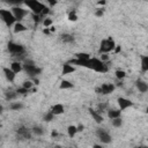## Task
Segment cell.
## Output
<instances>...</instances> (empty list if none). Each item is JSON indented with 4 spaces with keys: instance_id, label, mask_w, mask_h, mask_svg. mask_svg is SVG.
<instances>
[{
    "instance_id": "9",
    "label": "cell",
    "mask_w": 148,
    "mask_h": 148,
    "mask_svg": "<svg viewBox=\"0 0 148 148\" xmlns=\"http://www.w3.org/2000/svg\"><path fill=\"white\" fill-rule=\"evenodd\" d=\"M12 12H13V14H14L16 21H18V22H20L25 15H28V10H25V9L18 7V6H14V7L12 8Z\"/></svg>"
},
{
    "instance_id": "2",
    "label": "cell",
    "mask_w": 148,
    "mask_h": 148,
    "mask_svg": "<svg viewBox=\"0 0 148 148\" xmlns=\"http://www.w3.org/2000/svg\"><path fill=\"white\" fill-rule=\"evenodd\" d=\"M0 16H1V20L3 21V23L7 25V27H12L16 23V18L13 14L12 10H8V9H1L0 10Z\"/></svg>"
},
{
    "instance_id": "13",
    "label": "cell",
    "mask_w": 148,
    "mask_h": 148,
    "mask_svg": "<svg viewBox=\"0 0 148 148\" xmlns=\"http://www.w3.org/2000/svg\"><path fill=\"white\" fill-rule=\"evenodd\" d=\"M74 71H75V67H74V66H72V64H71V62H66V64H64V65H62L61 74H62V75H67V74L73 73Z\"/></svg>"
},
{
    "instance_id": "16",
    "label": "cell",
    "mask_w": 148,
    "mask_h": 148,
    "mask_svg": "<svg viewBox=\"0 0 148 148\" xmlns=\"http://www.w3.org/2000/svg\"><path fill=\"white\" fill-rule=\"evenodd\" d=\"M135 86H136V88H138V90H139L140 92H146V91H148V84H147L145 81H142V80H138L136 83H135Z\"/></svg>"
},
{
    "instance_id": "26",
    "label": "cell",
    "mask_w": 148,
    "mask_h": 148,
    "mask_svg": "<svg viewBox=\"0 0 148 148\" xmlns=\"http://www.w3.org/2000/svg\"><path fill=\"white\" fill-rule=\"evenodd\" d=\"M111 120H112V125H113L114 127H120V126L123 125V120H121L120 117H117V118L111 119Z\"/></svg>"
},
{
    "instance_id": "24",
    "label": "cell",
    "mask_w": 148,
    "mask_h": 148,
    "mask_svg": "<svg viewBox=\"0 0 148 148\" xmlns=\"http://www.w3.org/2000/svg\"><path fill=\"white\" fill-rule=\"evenodd\" d=\"M3 2L6 3H9L12 6H17V5H21V3H24L25 0H2Z\"/></svg>"
},
{
    "instance_id": "44",
    "label": "cell",
    "mask_w": 148,
    "mask_h": 148,
    "mask_svg": "<svg viewBox=\"0 0 148 148\" xmlns=\"http://www.w3.org/2000/svg\"><path fill=\"white\" fill-rule=\"evenodd\" d=\"M44 34H49V29H44Z\"/></svg>"
},
{
    "instance_id": "14",
    "label": "cell",
    "mask_w": 148,
    "mask_h": 148,
    "mask_svg": "<svg viewBox=\"0 0 148 148\" xmlns=\"http://www.w3.org/2000/svg\"><path fill=\"white\" fill-rule=\"evenodd\" d=\"M89 113H90L91 118H92L97 124H101V123L103 121V116H102L101 113H98L97 111H95V110H92V109H89Z\"/></svg>"
},
{
    "instance_id": "34",
    "label": "cell",
    "mask_w": 148,
    "mask_h": 148,
    "mask_svg": "<svg viewBox=\"0 0 148 148\" xmlns=\"http://www.w3.org/2000/svg\"><path fill=\"white\" fill-rule=\"evenodd\" d=\"M32 82L30 81V80H27V81H24L23 82V84H22V87H24V88H27V89H30L31 87H32Z\"/></svg>"
},
{
    "instance_id": "20",
    "label": "cell",
    "mask_w": 148,
    "mask_h": 148,
    "mask_svg": "<svg viewBox=\"0 0 148 148\" xmlns=\"http://www.w3.org/2000/svg\"><path fill=\"white\" fill-rule=\"evenodd\" d=\"M120 113H121V110H120V109H119V110H116V109L109 110V111H108V117H109L110 119H114V118H117V117H120Z\"/></svg>"
},
{
    "instance_id": "4",
    "label": "cell",
    "mask_w": 148,
    "mask_h": 148,
    "mask_svg": "<svg viewBox=\"0 0 148 148\" xmlns=\"http://www.w3.org/2000/svg\"><path fill=\"white\" fill-rule=\"evenodd\" d=\"M114 47H116V43H114V40H113L111 37H109V38L103 39V40L101 42L98 52H99V53H109L110 51H113Z\"/></svg>"
},
{
    "instance_id": "45",
    "label": "cell",
    "mask_w": 148,
    "mask_h": 148,
    "mask_svg": "<svg viewBox=\"0 0 148 148\" xmlns=\"http://www.w3.org/2000/svg\"><path fill=\"white\" fill-rule=\"evenodd\" d=\"M146 112H147V113H148V106H147V109H146Z\"/></svg>"
},
{
    "instance_id": "27",
    "label": "cell",
    "mask_w": 148,
    "mask_h": 148,
    "mask_svg": "<svg viewBox=\"0 0 148 148\" xmlns=\"http://www.w3.org/2000/svg\"><path fill=\"white\" fill-rule=\"evenodd\" d=\"M31 132H32L34 134H36V135H42V134L44 133L43 128H42V127H39V126H35V127H32Z\"/></svg>"
},
{
    "instance_id": "43",
    "label": "cell",
    "mask_w": 148,
    "mask_h": 148,
    "mask_svg": "<svg viewBox=\"0 0 148 148\" xmlns=\"http://www.w3.org/2000/svg\"><path fill=\"white\" fill-rule=\"evenodd\" d=\"M52 136H57V132L53 131V132H52Z\"/></svg>"
},
{
    "instance_id": "25",
    "label": "cell",
    "mask_w": 148,
    "mask_h": 148,
    "mask_svg": "<svg viewBox=\"0 0 148 148\" xmlns=\"http://www.w3.org/2000/svg\"><path fill=\"white\" fill-rule=\"evenodd\" d=\"M22 108H23V105H22L21 103H18V102L12 103V104L9 105V109L13 110V111H17V110H20V109H22Z\"/></svg>"
},
{
    "instance_id": "15",
    "label": "cell",
    "mask_w": 148,
    "mask_h": 148,
    "mask_svg": "<svg viewBox=\"0 0 148 148\" xmlns=\"http://www.w3.org/2000/svg\"><path fill=\"white\" fill-rule=\"evenodd\" d=\"M51 111H52V112H53L56 116H59V114L64 113V111H65V108H64V105H62L61 103H57V104H54V105L52 106Z\"/></svg>"
},
{
    "instance_id": "17",
    "label": "cell",
    "mask_w": 148,
    "mask_h": 148,
    "mask_svg": "<svg viewBox=\"0 0 148 148\" xmlns=\"http://www.w3.org/2000/svg\"><path fill=\"white\" fill-rule=\"evenodd\" d=\"M10 68H12L15 73H20V72L23 69V65H22L20 61H13L12 65H10Z\"/></svg>"
},
{
    "instance_id": "19",
    "label": "cell",
    "mask_w": 148,
    "mask_h": 148,
    "mask_svg": "<svg viewBox=\"0 0 148 148\" xmlns=\"http://www.w3.org/2000/svg\"><path fill=\"white\" fill-rule=\"evenodd\" d=\"M27 30V27L24 25V24H22L21 22H16L15 24H14V32L15 34H17V32H22V31H25Z\"/></svg>"
},
{
    "instance_id": "29",
    "label": "cell",
    "mask_w": 148,
    "mask_h": 148,
    "mask_svg": "<svg viewBox=\"0 0 148 148\" xmlns=\"http://www.w3.org/2000/svg\"><path fill=\"white\" fill-rule=\"evenodd\" d=\"M68 20H69L71 22H75V21L77 20V15H76V13H75L74 10L69 12V14H68Z\"/></svg>"
},
{
    "instance_id": "42",
    "label": "cell",
    "mask_w": 148,
    "mask_h": 148,
    "mask_svg": "<svg viewBox=\"0 0 148 148\" xmlns=\"http://www.w3.org/2000/svg\"><path fill=\"white\" fill-rule=\"evenodd\" d=\"M83 128H84V126H83V125H79V126H77V131H79V132H81Z\"/></svg>"
},
{
    "instance_id": "7",
    "label": "cell",
    "mask_w": 148,
    "mask_h": 148,
    "mask_svg": "<svg viewBox=\"0 0 148 148\" xmlns=\"http://www.w3.org/2000/svg\"><path fill=\"white\" fill-rule=\"evenodd\" d=\"M114 84L112 83H104L102 84L99 88H96V92L97 94H102V95H109L111 92H113L114 90Z\"/></svg>"
},
{
    "instance_id": "37",
    "label": "cell",
    "mask_w": 148,
    "mask_h": 148,
    "mask_svg": "<svg viewBox=\"0 0 148 148\" xmlns=\"http://www.w3.org/2000/svg\"><path fill=\"white\" fill-rule=\"evenodd\" d=\"M39 17H40V15H38V14H34V21H35L36 23L39 22Z\"/></svg>"
},
{
    "instance_id": "23",
    "label": "cell",
    "mask_w": 148,
    "mask_h": 148,
    "mask_svg": "<svg viewBox=\"0 0 148 148\" xmlns=\"http://www.w3.org/2000/svg\"><path fill=\"white\" fill-rule=\"evenodd\" d=\"M61 40H62L64 43H72V42L74 40V37H73L72 35H69V34H64V35L61 36Z\"/></svg>"
},
{
    "instance_id": "1",
    "label": "cell",
    "mask_w": 148,
    "mask_h": 148,
    "mask_svg": "<svg viewBox=\"0 0 148 148\" xmlns=\"http://www.w3.org/2000/svg\"><path fill=\"white\" fill-rule=\"evenodd\" d=\"M87 68L92 69L98 73H106L108 72V66L104 64L103 60L97 59V58H89L87 61Z\"/></svg>"
},
{
    "instance_id": "40",
    "label": "cell",
    "mask_w": 148,
    "mask_h": 148,
    "mask_svg": "<svg viewBox=\"0 0 148 148\" xmlns=\"http://www.w3.org/2000/svg\"><path fill=\"white\" fill-rule=\"evenodd\" d=\"M114 53H118V52H120L121 51V47H120V45H116V47H114Z\"/></svg>"
},
{
    "instance_id": "35",
    "label": "cell",
    "mask_w": 148,
    "mask_h": 148,
    "mask_svg": "<svg viewBox=\"0 0 148 148\" xmlns=\"http://www.w3.org/2000/svg\"><path fill=\"white\" fill-rule=\"evenodd\" d=\"M28 90H29V89H27V88L22 87V88H18V89L16 90V92H17L18 95H24V94H27V92H28Z\"/></svg>"
},
{
    "instance_id": "33",
    "label": "cell",
    "mask_w": 148,
    "mask_h": 148,
    "mask_svg": "<svg viewBox=\"0 0 148 148\" xmlns=\"http://www.w3.org/2000/svg\"><path fill=\"white\" fill-rule=\"evenodd\" d=\"M43 24H44V27H45V28H49V27H51V25H52V20H51V18H44Z\"/></svg>"
},
{
    "instance_id": "39",
    "label": "cell",
    "mask_w": 148,
    "mask_h": 148,
    "mask_svg": "<svg viewBox=\"0 0 148 148\" xmlns=\"http://www.w3.org/2000/svg\"><path fill=\"white\" fill-rule=\"evenodd\" d=\"M109 59V57H108V53H102V57H101V60H108Z\"/></svg>"
},
{
    "instance_id": "41",
    "label": "cell",
    "mask_w": 148,
    "mask_h": 148,
    "mask_svg": "<svg viewBox=\"0 0 148 148\" xmlns=\"http://www.w3.org/2000/svg\"><path fill=\"white\" fill-rule=\"evenodd\" d=\"M47 13H49V8H46V7H45V8H44V10H43V13H42V15H45V14H47Z\"/></svg>"
},
{
    "instance_id": "5",
    "label": "cell",
    "mask_w": 148,
    "mask_h": 148,
    "mask_svg": "<svg viewBox=\"0 0 148 148\" xmlns=\"http://www.w3.org/2000/svg\"><path fill=\"white\" fill-rule=\"evenodd\" d=\"M23 69H24V71L27 72V74H28L29 76H31V77L38 75V74L42 72V69H40L39 67H37L31 60H27V61L24 62V65H23Z\"/></svg>"
},
{
    "instance_id": "8",
    "label": "cell",
    "mask_w": 148,
    "mask_h": 148,
    "mask_svg": "<svg viewBox=\"0 0 148 148\" xmlns=\"http://www.w3.org/2000/svg\"><path fill=\"white\" fill-rule=\"evenodd\" d=\"M96 135L98 136V139H99L103 143H110L111 140H112V138H111V135L109 134V132H106V131L103 130V128H97Z\"/></svg>"
},
{
    "instance_id": "18",
    "label": "cell",
    "mask_w": 148,
    "mask_h": 148,
    "mask_svg": "<svg viewBox=\"0 0 148 148\" xmlns=\"http://www.w3.org/2000/svg\"><path fill=\"white\" fill-rule=\"evenodd\" d=\"M141 71L148 72V56H141Z\"/></svg>"
},
{
    "instance_id": "10",
    "label": "cell",
    "mask_w": 148,
    "mask_h": 148,
    "mask_svg": "<svg viewBox=\"0 0 148 148\" xmlns=\"http://www.w3.org/2000/svg\"><path fill=\"white\" fill-rule=\"evenodd\" d=\"M117 102H118L119 109H120L121 111L126 110L127 108L133 106V102H132V101H130L128 98H125V97H118V98H117Z\"/></svg>"
},
{
    "instance_id": "11",
    "label": "cell",
    "mask_w": 148,
    "mask_h": 148,
    "mask_svg": "<svg viewBox=\"0 0 148 148\" xmlns=\"http://www.w3.org/2000/svg\"><path fill=\"white\" fill-rule=\"evenodd\" d=\"M2 71H3L5 77H6V79H7L9 82H14L16 73H15V72H14L12 68H8V67H3V68H2Z\"/></svg>"
},
{
    "instance_id": "6",
    "label": "cell",
    "mask_w": 148,
    "mask_h": 148,
    "mask_svg": "<svg viewBox=\"0 0 148 148\" xmlns=\"http://www.w3.org/2000/svg\"><path fill=\"white\" fill-rule=\"evenodd\" d=\"M7 49H8L9 53H12V54L15 56V57L22 56V54L24 53V47H23L21 44H17V43H14V42H8Z\"/></svg>"
},
{
    "instance_id": "12",
    "label": "cell",
    "mask_w": 148,
    "mask_h": 148,
    "mask_svg": "<svg viewBox=\"0 0 148 148\" xmlns=\"http://www.w3.org/2000/svg\"><path fill=\"white\" fill-rule=\"evenodd\" d=\"M17 135L21 139H30L31 138V132L28 128H25V127L22 126V127L17 128Z\"/></svg>"
},
{
    "instance_id": "22",
    "label": "cell",
    "mask_w": 148,
    "mask_h": 148,
    "mask_svg": "<svg viewBox=\"0 0 148 148\" xmlns=\"http://www.w3.org/2000/svg\"><path fill=\"white\" fill-rule=\"evenodd\" d=\"M73 87H74V84L68 80H62L60 82V89H71Z\"/></svg>"
},
{
    "instance_id": "38",
    "label": "cell",
    "mask_w": 148,
    "mask_h": 148,
    "mask_svg": "<svg viewBox=\"0 0 148 148\" xmlns=\"http://www.w3.org/2000/svg\"><path fill=\"white\" fill-rule=\"evenodd\" d=\"M47 2H49V5L51 6V7H53V6H56V3H57V0H46Z\"/></svg>"
},
{
    "instance_id": "28",
    "label": "cell",
    "mask_w": 148,
    "mask_h": 148,
    "mask_svg": "<svg viewBox=\"0 0 148 148\" xmlns=\"http://www.w3.org/2000/svg\"><path fill=\"white\" fill-rule=\"evenodd\" d=\"M114 74H116V77L119 79V80H123V79L126 76V73H125L124 71H121V69H117Z\"/></svg>"
},
{
    "instance_id": "30",
    "label": "cell",
    "mask_w": 148,
    "mask_h": 148,
    "mask_svg": "<svg viewBox=\"0 0 148 148\" xmlns=\"http://www.w3.org/2000/svg\"><path fill=\"white\" fill-rule=\"evenodd\" d=\"M75 57L77 59H89L90 58V56L88 53H84V52H79V53L75 54Z\"/></svg>"
},
{
    "instance_id": "31",
    "label": "cell",
    "mask_w": 148,
    "mask_h": 148,
    "mask_svg": "<svg viewBox=\"0 0 148 148\" xmlns=\"http://www.w3.org/2000/svg\"><path fill=\"white\" fill-rule=\"evenodd\" d=\"M54 116H56V114H54L52 111H49V112L44 116V120H45V121H51V120L54 118Z\"/></svg>"
},
{
    "instance_id": "36",
    "label": "cell",
    "mask_w": 148,
    "mask_h": 148,
    "mask_svg": "<svg viewBox=\"0 0 148 148\" xmlns=\"http://www.w3.org/2000/svg\"><path fill=\"white\" fill-rule=\"evenodd\" d=\"M95 15H96L97 17H102V16L104 15V12H103V9H102V8L97 9V10H96V13H95Z\"/></svg>"
},
{
    "instance_id": "32",
    "label": "cell",
    "mask_w": 148,
    "mask_h": 148,
    "mask_svg": "<svg viewBox=\"0 0 148 148\" xmlns=\"http://www.w3.org/2000/svg\"><path fill=\"white\" fill-rule=\"evenodd\" d=\"M16 95H17V92H14V91H8V92H6V98L7 99H14L15 97H16Z\"/></svg>"
},
{
    "instance_id": "3",
    "label": "cell",
    "mask_w": 148,
    "mask_h": 148,
    "mask_svg": "<svg viewBox=\"0 0 148 148\" xmlns=\"http://www.w3.org/2000/svg\"><path fill=\"white\" fill-rule=\"evenodd\" d=\"M24 3L30 8V10L34 13V14H38V15H42L45 6L39 2L38 0H25Z\"/></svg>"
},
{
    "instance_id": "21",
    "label": "cell",
    "mask_w": 148,
    "mask_h": 148,
    "mask_svg": "<svg viewBox=\"0 0 148 148\" xmlns=\"http://www.w3.org/2000/svg\"><path fill=\"white\" fill-rule=\"evenodd\" d=\"M77 132H79L77 131V126H75V125H69L68 128H67V133H68L69 138H74Z\"/></svg>"
}]
</instances>
